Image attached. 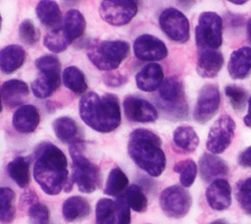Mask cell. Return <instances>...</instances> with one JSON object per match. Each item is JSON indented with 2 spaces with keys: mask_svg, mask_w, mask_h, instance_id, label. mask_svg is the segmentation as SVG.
I'll return each mask as SVG.
<instances>
[{
  "mask_svg": "<svg viewBox=\"0 0 251 224\" xmlns=\"http://www.w3.org/2000/svg\"><path fill=\"white\" fill-rule=\"evenodd\" d=\"M34 154V180L45 194L59 195L70 178L66 155L51 142H41Z\"/></svg>",
  "mask_w": 251,
  "mask_h": 224,
  "instance_id": "cell-1",
  "label": "cell"
},
{
  "mask_svg": "<svg viewBox=\"0 0 251 224\" xmlns=\"http://www.w3.org/2000/svg\"><path fill=\"white\" fill-rule=\"evenodd\" d=\"M78 113L83 123L98 133H110L121 124L119 99L112 93L102 97L94 91L84 93L78 103Z\"/></svg>",
  "mask_w": 251,
  "mask_h": 224,
  "instance_id": "cell-2",
  "label": "cell"
},
{
  "mask_svg": "<svg viewBox=\"0 0 251 224\" xmlns=\"http://www.w3.org/2000/svg\"><path fill=\"white\" fill-rule=\"evenodd\" d=\"M127 152L131 160L152 177L160 176L166 168L162 140L150 130L144 128L133 130L129 135Z\"/></svg>",
  "mask_w": 251,
  "mask_h": 224,
  "instance_id": "cell-3",
  "label": "cell"
},
{
  "mask_svg": "<svg viewBox=\"0 0 251 224\" xmlns=\"http://www.w3.org/2000/svg\"><path fill=\"white\" fill-rule=\"evenodd\" d=\"M129 53V44L126 40H95L88 45L87 57L101 71L116 70Z\"/></svg>",
  "mask_w": 251,
  "mask_h": 224,
  "instance_id": "cell-4",
  "label": "cell"
},
{
  "mask_svg": "<svg viewBox=\"0 0 251 224\" xmlns=\"http://www.w3.org/2000/svg\"><path fill=\"white\" fill-rule=\"evenodd\" d=\"M69 152L73 161L72 178L77 189L84 194L93 193L101 184V174L98 166L84 155L81 141L70 144Z\"/></svg>",
  "mask_w": 251,
  "mask_h": 224,
  "instance_id": "cell-5",
  "label": "cell"
},
{
  "mask_svg": "<svg viewBox=\"0 0 251 224\" xmlns=\"http://www.w3.org/2000/svg\"><path fill=\"white\" fill-rule=\"evenodd\" d=\"M157 104L172 119H184L188 115V104L181 81L176 77L164 80L159 87Z\"/></svg>",
  "mask_w": 251,
  "mask_h": 224,
  "instance_id": "cell-6",
  "label": "cell"
},
{
  "mask_svg": "<svg viewBox=\"0 0 251 224\" xmlns=\"http://www.w3.org/2000/svg\"><path fill=\"white\" fill-rule=\"evenodd\" d=\"M195 41L198 49H216L223 43V20L215 12H203L195 28Z\"/></svg>",
  "mask_w": 251,
  "mask_h": 224,
  "instance_id": "cell-7",
  "label": "cell"
},
{
  "mask_svg": "<svg viewBox=\"0 0 251 224\" xmlns=\"http://www.w3.org/2000/svg\"><path fill=\"white\" fill-rule=\"evenodd\" d=\"M191 203V196L182 186H170L160 195V206L163 212L171 218L184 217L188 213Z\"/></svg>",
  "mask_w": 251,
  "mask_h": 224,
  "instance_id": "cell-8",
  "label": "cell"
},
{
  "mask_svg": "<svg viewBox=\"0 0 251 224\" xmlns=\"http://www.w3.org/2000/svg\"><path fill=\"white\" fill-rule=\"evenodd\" d=\"M137 3L130 0H104L100 2L99 15L107 24L115 27L127 25L136 15Z\"/></svg>",
  "mask_w": 251,
  "mask_h": 224,
  "instance_id": "cell-9",
  "label": "cell"
},
{
  "mask_svg": "<svg viewBox=\"0 0 251 224\" xmlns=\"http://www.w3.org/2000/svg\"><path fill=\"white\" fill-rule=\"evenodd\" d=\"M235 122L229 115L220 116L210 128L206 147L213 154L223 153L234 137Z\"/></svg>",
  "mask_w": 251,
  "mask_h": 224,
  "instance_id": "cell-10",
  "label": "cell"
},
{
  "mask_svg": "<svg viewBox=\"0 0 251 224\" xmlns=\"http://www.w3.org/2000/svg\"><path fill=\"white\" fill-rule=\"evenodd\" d=\"M159 25L163 32L172 40L184 43L189 39V22L184 14L176 8H167L159 16Z\"/></svg>",
  "mask_w": 251,
  "mask_h": 224,
  "instance_id": "cell-11",
  "label": "cell"
},
{
  "mask_svg": "<svg viewBox=\"0 0 251 224\" xmlns=\"http://www.w3.org/2000/svg\"><path fill=\"white\" fill-rule=\"evenodd\" d=\"M221 102V94L218 85L207 84L199 91L193 111V118L199 123H206L218 112Z\"/></svg>",
  "mask_w": 251,
  "mask_h": 224,
  "instance_id": "cell-12",
  "label": "cell"
},
{
  "mask_svg": "<svg viewBox=\"0 0 251 224\" xmlns=\"http://www.w3.org/2000/svg\"><path fill=\"white\" fill-rule=\"evenodd\" d=\"M133 53L140 61H159L167 57L168 48L160 38L145 33L135 38Z\"/></svg>",
  "mask_w": 251,
  "mask_h": 224,
  "instance_id": "cell-13",
  "label": "cell"
},
{
  "mask_svg": "<svg viewBox=\"0 0 251 224\" xmlns=\"http://www.w3.org/2000/svg\"><path fill=\"white\" fill-rule=\"evenodd\" d=\"M123 106L126 118L131 122L150 123L158 119V111L155 106L141 97L128 95L125 97Z\"/></svg>",
  "mask_w": 251,
  "mask_h": 224,
  "instance_id": "cell-14",
  "label": "cell"
},
{
  "mask_svg": "<svg viewBox=\"0 0 251 224\" xmlns=\"http://www.w3.org/2000/svg\"><path fill=\"white\" fill-rule=\"evenodd\" d=\"M205 196L209 206L214 210L222 211L231 204V187L224 178L213 181L206 189Z\"/></svg>",
  "mask_w": 251,
  "mask_h": 224,
  "instance_id": "cell-15",
  "label": "cell"
},
{
  "mask_svg": "<svg viewBox=\"0 0 251 224\" xmlns=\"http://www.w3.org/2000/svg\"><path fill=\"white\" fill-rule=\"evenodd\" d=\"M224 65L223 54L216 49H198L196 71L202 78H215Z\"/></svg>",
  "mask_w": 251,
  "mask_h": 224,
  "instance_id": "cell-16",
  "label": "cell"
},
{
  "mask_svg": "<svg viewBox=\"0 0 251 224\" xmlns=\"http://www.w3.org/2000/svg\"><path fill=\"white\" fill-rule=\"evenodd\" d=\"M0 91L3 105L6 108L12 109L22 105L25 101L29 93V88L24 81L12 79L3 83Z\"/></svg>",
  "mask_w": 251,
  "mask_h": 224,
  "instance_id": "cell-17",
  "label": "cell"
},
{
  "mask_svg": "<svg viewBox=\"0 0 251 224\" xmlns=\"http://www.w3.org/2000/svg\"><path fill=\"white\" fill-rule=\"evenodd\" d=\"M40 122V115L37 108L31 104L19 107L12 118L14 129L20 134H30L35 131Z\"/></svg>",
  "mask_w": 251,
  "mask_h": 224,
  "instance_id": "cell-18",
  "label": "cell"
},
{
  "mask_svg": "<svg viewBox=\"0 0 251 224\" xmlns=\"http://www.w3.org/2000/svg\"><path fill=\"white\" fill-rule=\"evenodd\" d=\"M200 176L205 182H213L228 174L226 163L218 155L204 153L199 159Z\"/></svg>",
  "mask_w": 251,
  "mask_h": 224,
  "instance_id": "cell-19",
  "label": "cell"
},
{
  "mask_svg": "<svg viewBox=\"0 0 251 224\" xmlns=\"http://www.w3.org/2000/svg\"><path fill=\"white\" fill-rule=\"evenodd\" d=\"M164 82V71L160 64L149 63L135 76L137 87L142 91L151 92L161 86Z\"/></svg>",
  "mask_w": 251,
  "mask_h": 224,
  "instance_id": "cell-20",
  "label": "cell"
},
{
  "mask_svg": "<svg viewBox=\"0 0 251 224\" xmlns=\"http://www.w3.org/2000/svg\"><path fill=\"white\" fill-rule=\"evenodd\" d=\"M227 71L231 79L243 80L251 72V47L242 46L234 50L227 63Z\"/></svg>",
  "mask_w": 251,
  "mask_h": 224,
  "instance_id": "cell-21",
  "label": "cell"
},
{
  "mask_svg": "<svg viewBox=\"0 0 251 224\" xmlns=\"http://www.w3.org/2000/svg\"><path fill=\"white\" fill-rule=\"evenodd\" d=\"M26 58L25 49L17 44H10L1 49L0 69L2 73L10 75L21 68Z\"/></svg>",
  "mask_w": 251,
  "mask_h": 224,
  "instance_id": "cell-22",
  "label": "cell"
},
{
  "mask_svg": "<svg viewBox=\"0 0 251 224\" xmlns=\"http://www.w3.org/2000/svg\"><path fill=\"white\" fill-rule=\"evenodd\" d=\"M89 202L82 196H73L67 198L62 205V215L67 222H77L90 214Z\"/></svg>",
  "mask_w": 251,
  "mask_h": 224,
  "instance_id": "cell-23",
  "label": "cell"
},
{
  "mask_svg": "<svg viewBox=\"0 0 251 224\" xmlns=\"http://www.w3.org/2000/svg\"><path fill=\"white\" fill-rule=\"evenodd\" d=\"M52 128L56 137L64 143L72 144L80 141L78 139V127L71 117L61 116L56 118L52 123Z\"/></svg>",
  "mask_w": 251,
  "mask_h": 224,
  "instance_id": "cell-24",
  "label": "cell"
},
{
  "mask_svg": "<svg viewBox=\"0 0 251 224\" xmlns=\"http://www.w3.org/2000/svg\"><path fill=\"white\" fill-rule=\"evenodd\" d=\"M175 146L182 152H193L199 144V137L191 126H178L173 134Z\"/></svg>",
  "mask_w": 251,
  "mask_h": 224,
  "instance_id": "cell-25",
  "label": "cell"
},
{
  "mask_svg": "<svg viewBox=\"0 0 251 224\" xmlns=\"http://www.w3.org/2000/svg\"><path fill=\"white\" fill-rule=\"evenodd\" d=\"M29 157L18 156L11 160L7 165V173L10 178L20 187L26 188L30 182Z\"/></svg>",
  "mask_w": 251,
  "mask_h": 224,
  "instance_id": "cell-26",
  "label": "cell"
},
{
  "mask_svg": "<svg viewBox=\"0 0 251 224\" xmlns=\"http://www.w3.org/2000/svg\"><path fill=\"white\" fill-rule=\"evenodd\" d=\"M85 27V19L78 10L72 9L66 13L64 18V25L62 28L71 42L83 34Z\"/></svg>",
  "mask_w": 251,
  "mask_h": 224,
  "instance_id": "cell-27",
  "label": "cell"
},
{
  "mask_svg": "<svg viewBox=\"0 0 251 224\" xmlns=\"http://www.w3.org/2000/svg\"><path fill=\"white\" fill-rule=\"evenodd\" d=\"M35 13L42 25L48 28L57 27L61 22V10L54 1L43 0L37 3Z\"/></svg>",
  "mask_w": 251,
  "mask_h": 224,
  "instance_id": "cell-28",
  "label": "cell"
},
{
  "mask_svg": "<svg viewBox=\"0 0 251 224\" xmlns=\"http://www.w3.org/2000/svg\"><path fill=\"white\" fill-rule=\"evenodd\" d=\"M35 67L41 75L51 80L58 87L61 84V63L59 58L53 54H45L35 59Z\"/></svg>",
  "mask_w": 251,
  "mask_h": 224,
  "instance_id": "cell-29",
  "label": "cell"
},
{
  "mask_svg": "<svg viewBox=\"0 0 251 224\" xmlns=\"http://www.w3.org/2000/svg\"><path fill=\"white\" fill-rule=\"evenodd\" d=\"M64 85L75 94H82L87 89V83L84 74L75 66H69L62 74Z\"/></svg>",
  "mask_w": 251,
  "mask_h": 224,
  "instance_id": "cell-30",
  "label": "cell"
},
{
  "mask_svg": "<svg viewBox=\"0 0 251 224\" xmlns=\"http://www.w3.org/2000/svg\"><path fill=\"white\" fill-rule=\"evenodd\" d=\"M128 186V179L125 172L119 168H113L107 178L104 193L108 196H120L125 195L124 193L126 192Z\"/></svg>",
  "mask_w": 251,
  "mask_h": 224,
  "instance_id": "cell-31",
  "label": "cell"
},
{
  "mask_svg": "<svg viewBox=\"0 0 251 224\" xmlns=\"http://www.w3.org/2000/svg\"><path fill=\"white\" fill-rule=\"evenodd\" d=\"M15 198L16 195L12 189L7 187L0 189V221L2 224H10L15 219Z\"/></svg>",
  "mask_w": 251,
  "mask_h": 224,
  "instance_id": "cell-32",
  "label": "cell"
},
{
  "mask_svg": "<svg viewBox=\"0 0 251 224\" xmlns=\"http://www.w3.org/2000/svg\"><path fill=\"white\" fill-rule=\"evenodd\" d=\"M71 43L62 27L53 28L43 38L44 46L53 53L65 51Z\"/></svg>",
  "mask_w": 251,
  "mask_h": 224,
  "instance_id": "cell-33",
  "label": "cell"
},
{
  "mask_svg": "<svg viewBox=\"0 0 251 224\" xmlns=\"http://www.w3.org/2000/svg\"><path fill=\"white\" fill-rule=\"evenodd\" d=\"M116 203L110 198H100L95 207V224H115Z\"/></svg>",
  "mask_w": 251,
  "mask_h": 224,
  "instance_id": "cell-34",
  "label": "cell"
},
{
  "mask_svg": "<svg viewBox=\"0 0 251 224\" xmlns=\"http://www.w3.org/2000/svg\"><path fill=\"white\" fill-rule=\"evenodd\" d=\"M174 171L179 174V182L183 188L192 186L197 175V165L192 159H184L174 166Z\"/></svg>",
  "mask_w": 251,
  "mask_h": 224,
  "instance_id": "cell-35",
  "label": "cell"
},
{
  "mask_svg": "<svg viewBox=\"0 0 251 224\" xmlns=\"http://www.w3.org/2000/svg\"><path fill=\"white\" fill-rule=\"evenodd\" d=\"M126 197L132 210L135 212H145L148 207V199L142 189L138 185H131L126 192Z\"/></svg>",
  "mask_w": 251,
  "mask_h": 224,
  "instance_id": "cell-36",
  "label": "cell"
},
{
  "mask_svg": "<svg viewBox=\"0 0 251 224\" xmlns=\"http://www.w3.org/2000/svg\"><path fill=\"white\" fill-rule=\"evenodd\" d=\"M235 197L242 210L248 215H251V177L236 183Z\"/></svg>",
  "mask_w": 251,
  "mask_h": 224,
  "instance_id": "cell-37",
  "label": "cell"
},
{
  "mask_svg": "<svg viewBox=\"0 0 251 224\" xmlns=\"http://www.w3.org/2000/svg\"><path fill=\"white\" fill-rule=\"evenodd\" d=\"M225 93L228 98L231 107L235 111L241 112L244 110L247 104L248 93L243 87L235 84H228L225 87Z\"/></svg>",
  "mask_w": 251,
  "mask_h": 224,
  "instance_id": "cell-38",
  "label": "cell"
},
{
  "mask_svg": "<svg viewBox=\"0 0 251 224\" xmlns=\"http://www.w3.org/2000/svg\"><path fill=\"white\" fill-rule=\"evenodd\" d=\"M30 88L35 97L44 99L51 96L52 93L58 88V86L47 77L41 75L33 80Z\"/></svg>",
  "mask_w": 251,
  "mask_h": 224,
  "instance_id": "cell-39",
  "label": "cell"
},
{
  "mask_svg": "<svg viewBox=\"0 0 251 224\" xmlns=\"http://www.w3.org/2000/svg\"><path fill=\"white\" fill-rule=\"evenodd\" d=\"M39 31L35 28L32 21L25 19L24 20L19 27V37L22 42L26 45H34L39 38Z\"/></svg>",
  "mask_w": 251,
  "mask_h": 224,
  "instance_id": "cell-40",
  "label": "cell"
},
{
  "mask_svg": "<svg viewBox=\"0 0 251 224\" xmlns=\"http://www.w3.org/2000/svg\"><path fill=\"white\" fill-rule=\"evenodd\" d=\"M30 224H50L48 207L36 200L27 209Z\"/></svg>",
  "mask_w": 251,
  "mask_h": 224,
  "instance_id": "cell-41",
  "label": "cell"
},
{
  "mask_svg": "<svg viewBox=\"0 0 251 224\" xmlns=\"http://www.w3.org/2000/svg\"><path fill=\"white\" fill-rule=\"evenodd\" d=\"M115 203L118 224H130V206L126 197V194L118 196Z\"/></svg>",
  "mask_w": 251,
  "mask_h": 224,
  "instance_id": "cell-42",
  "label": "cell"
},
{
  "mask_svg": "<svg viewBox=\"0 0 251 224\" xmlns=\"http://www.w3.org/2000/svg\"><path fill=\"white\" fill-rule=\"evenodd\" d=\"M103 82L107 86L118 87L127 82V78L119 72H108L103 76Z\"/></svg>",
  "mask_w": 251,
  "mask_h": 224,
  "instance_id": "cell-43",
  "label": "cell"
},
{
  "mask_svg": "<svg viewBox=\"0 0 251 224\" xmlns=\"http://www.w3.org/2000/svg\"><path fill=\"white\" fill-rule=\"evenodd\" d=\"M237 162L242 167L251 168V145L239 153Z\"/></svg>",
  "mask_w": 251,
  "mask_h": 224,
  "instance_id": "cell-44",
  "label": "cell"
},
{
  "mask_svg": "<svg viewBox=\"0 0 251 224\" xmlns=\"http://www.w3.org/2000/svg\"><path fill=\"white\" fill-rule=\"evenodd\" d=\"M243 121L245 126L251 129V96L248 99V110H247V114L243 118Z\"/></svg>",
  "mask_w": 251,
  "mask_h": 224,
  "instance_id": "cell-45",
  "label": "cell"
},
{
  "mask_svg": "<svg viewBox=\"0 0 251 224\" xmlns=\"http://www.w3.org/2000/svg\"><path fill=\"white\" fill-rule=\"evenodd\" d=\"M246 36L247 40L251 43V18H249L246 23Z\"/></svg>",
  "mask_w": 251,
  "mask_h": 224,
  "instance_id": "cell-46",
  "label": "cell"
},
{
  "mask_svg": "<svg viewBox=\"0 0 251 224\" xmlns=\"http://www.w3.org/2000/svg\"><path fill=\"white\" fill-rule=\"evenodd\" d=\"M210 224H228V223H226V222L224 221V220H215V221L211 222Z\"/></svg>",
  "mask_w": 251,
  "mask_h": 224,
  "instance_id": "cell-47",
  "label": "cell"
},
{
  "mask_svg": "<svg viewBox=\"0 0 251 224\" xmlns=\"http://www.w3.org/2000/svg\"><path fill=\"white\" fill-rule=\"evenodd\" d=\"M232 4H236V5H242V4H245L246 1L245 0H242V1H234V0H231L230 1Z\"/></svg>",
  "mask_w": 251,
  "mask_h": 224,
  "instance_id": "cell-48",
  "label": "cell"
}]
</instances>
